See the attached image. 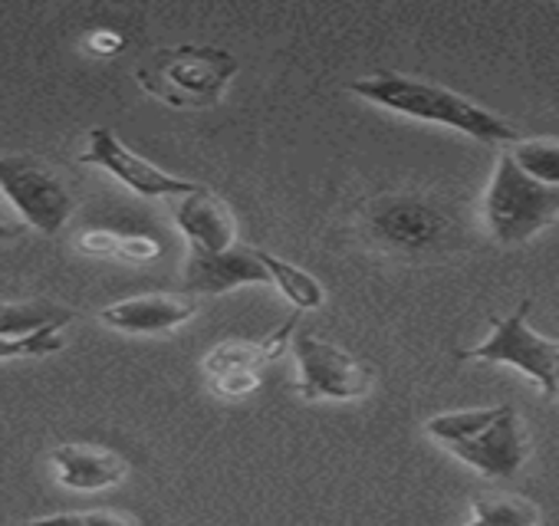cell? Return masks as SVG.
<instances>
[{
    "label": "cell",
    "mask_w": 559,
    "mask_h": 526,
    "mask_svg": "<svg viewBox=\"0 0 559 526\" xmlns=\"http://www.w3.org/2000/svg\"><path fill=\"white\" fill-rule=\"evenodd\" d=\"M349 93L382 106L389 112L418 119V122H435V125H448L454 132H464L467 139H477L484 145H516L520 139H526L513 122H507L503 116L484 109L480 103L431 83V80H418V76H405V73H369L349 83Z\"/></svg>",
    "instance_id": "7a4b0ae2"
},
{
    "label": "cell",
    "mask_w": 559,
    "mask_h": 526,
    "mask_svg": "<svg viewBox=\"0 0 559 526\" xmlns=\"http://www.w3.org/2000/svg\"><path fill=\"white\" fill-rule=\"evenodd\" d=\"M175 224L188 237L194 253H221L237 243V217L227 201L204 184L194 194L178 198Z\"/></svg>",
    "instance_id": "4fadbf2b"
},
{
    "label": "cell",
    "mask_w": 559,
    "mask_h": 526,
    "mask_svg": "<svg viewBox=\"0 0 559 526\" xmlns=\"http://www.w3.org/2000/svg\"><path fill=\"white\" fill-rule=\"evenodd\" d=\"M297 356V395L307 402H353L372 388V369L349 349L300 330L290 343Z\"/></svg>",
    "instance_id": "52a82bcc"
},
{
    "label": "cell",
    "mask_w": 559,
    "mask_h": 526,
    "mask_svg": "<svg viewBox=\"0 0 559 526\" xmlns=\"http://www.w3.org/2000/svg\"><path fill=\"white\" fill-rule=\"evenodd\" d=\"M198 313V300L191 294H139L119 303H109L99 320L103 326L129 336H158L185 326Z\"/></svg>",
    "instance_id": "7c38bea8"
},
{
    "label": "cell",
    "mask_w": 559,
    "mask_h": 526,
    "mask_svg": "<svg viewBox=\"0 0 559 526\" xmlns=\"http://www.w3.org/2000/svg\"><path fill=\"white\" fill-rule=\"evenodd\" d=\"M17 526H139L129 513L119 510H76V513H53V516H37Z\"/></svg>",
    "instance_id": "ffe728a7"
},
{
    "label": "cell",
    "mask_w": 559,
    "mask_h": 526,
    "mask_svg": "<svg viewBox=\"0 0 559 526\" xmlns=\"http://www.w3.org/2000/svg\"><path fill=\"white\" fill-rule=\"evenodd\" d=\"M63 346H67L63 330H40V333H31V336H0V362L53 356Z\"/></svg>",
    "instance_id": "d6986e66"
},
{
    "label": "cell",
    "mask_w": 559,
    "mask_h": 526,
    "mask_svg": "<svg viewBox=\"0 0 559 526\" xmlns=\"http://www.w3.org/2000/svg\"><path fill=\"white\" fill-rule=\"evenodd\" d=\"M76 320V310L53 300L0 303V336H31L40 330H63Z\"/></svg>",
    "instance_id": "9a60e30c"
},
{
    "label": "cell",
    "mask_w": 559,
    "mask_h": 526,
    "mask_svg": "<svg viewBox=\"0 0 559 526\" xmlns=\"http://www.w3.org/2000/svg\"><path fill=\"white\" fill-rule=\"evenodd\" d=\"M24 234V227L21 224H11V220H4L0 217V243H8V240H17Z\"/></svg>",
    "instance_id": "cb8c5ba5"
},
{
    "label": "cell",
    "mask_w": 559,
    "mask_h": 526,
    "mask_svg": "<svg viewBox=\"0 0 559 526\" xmlns=\"http://www.w3.org/2000/svg\"><path fill=\"white\" fill-rule=\"evenodd\" d=\"M556 398H559V356H556Z\"/></svg>",
    "instance_id": "d4e9b609"
},
{
    "label": "cell",
    "mask_w": 559,
    "mask_h": 526,
    "mask_svg": "<svg viewBox=\"0 0 559 526\" xmlns=\"http://www.w3.org/2000/svg\"><path fill=\"white\" fill-rule=\"evenodd\" d=\"M119 47H122V37H116V34H106V31H103V34H93V37H90V50L99 53V57H112Z\"/></svg>",
    "instance_id": "603a6c76"
},
{
    "label": "cell",
    "mask_w": 559,
    "mask_h": 526,
    "mask_svg": "<svg viewBox=\"0 0 559 526\" xmlns=\"http://www.w3.org/2000/svg\"><path fill=\"white\" fill-rule=\"evenodd\" d=\"M539 506L520 493H480L471 500V519L464 526H536Z\"/></svg>",
    "instance_id": "2e32d148"
},
{
    "label": "cell",
    "mask_w": 559,
    "mask_h": 526,
    "mask_svg": "<svg viewBox=\"0 0 559 526\" xmlns=\"http://www.w3.org/2000/svg\"><path fill=\"white\" fill-rule=\"evenodd\" d=\"M356 234L366 247L405 260H431L464 247V220L454 204L428 191H382L359 204Z\"/></svg>",
    "instance_id": "6da1fadb"
},
{
    "label": "cell",
    "mask_w": 559,
    "mask_h": 526,
    "mask_svg": "<svg viewBox=\"0 0 559 526\" xmlns=\"http://www.w3.org/2000/svg\"><path fill=\"white\" fill-rule=\"evenodd\" d=\"M510 155L533 181L559 188V139H520Z\"/></svg>",
    "instance_id": "ac0fdd59"
},
{
    "label": "cell",
    "mask_w": 559,
    "mask_h": 526,
    "mask_svg": "<svg viewBox=\"0 0 559 526\" xmlns=\"http://www.w3.org/2000/svg\"><path fill=\"white\" fill-rule=\"evenodd\" d=\"M270 284V271L260 260V247H247V243H234L221 253H188L185 263V294L198 297H217V294H230L237 287H260Z\"/></svg>",
    "instance_id": "8fae6325"
},
{
    "label": "cell",
    "mask_w": 559,
    "mask_h": 526,
    "mask_svg": "<svg viewBox=\"0 0 559 526\" xmlns=\"http://www.w3.org/2000/svg\"><path fill=\"white\" fill-rule=\"evenodd\" d=\"M297 320L300 316L294 313L284 326H276L263 339H224V343H217L201 362L211 392L227 398V402L250 398L263 385L260 369L290 349V343L297 336Z\"/></svg>",
    "instance_id": "9c48e42d"
},
{
    "label": "cell",
    "mask_w": 559,
    "mask_h": 526,
    "mask_svg": "<svg viewBox=\"0 0 559 526\" xmlns=\"http://www.w3.org/2000/svg\"><path fill=\"white\" fill-rule=\"evenodd\" d=\"M533 310V300H520V307L510 316H490V336L471 349H457L454 359L461 362H493V366H513L526 379H533L543 392V398H556V356L559 343L539 336L526 316Z\"/></svg>",
    "instance_id": "8992f818"
},
{
    "label": "cell",
    "mask_w": 559,
    "mask_h": 526,
    "mask_svg": "<svg viewBox=\"0 0 559 526\" xmlns=\"http://www.w3.org/2000/svg\"><path fill=\"white\" fill-rule=\"evenodd\" d=\"M0 194L40 234H57L73 214L70 188L37 155H0Z\"/></svg>",
    "instance_id": "ba28073f"
},
{
    "label": "cell",
    "mask_w": 559,
    "mask_h": 526,
    "mask_svg": "<svg viewBox=\"0 0 559 526\" xmlns=\"http://www.w3.org/2000/svg\"><path fill=\"white\" fill-rule=\"evenodd\" d=\"M162 253V243L152 240V237H139V234H129L119 240V260L126 263H148Z\"/></svg>",
    "instance_id": "44dd1931"
},
{
    "label": "cell",
    "mask_w": 559,
    "mask_h": 526,
    "mask_svg": "<svg viewBox=\"0 0 559 526\" xmlns=\"http://www.w3.org/2000/svg\"><path fill=\"white\" fill-rule=\"evenodd\" d=\"M425 434L490 480L516 477L533 454V441L513 405L441 411L425 421Z\"/></svg>",
    "instance_id": "3957f363"
},
{
    "label": "cell",
    "mask_w": 559,
    "mask_h": 526,
    "mask_svg": "<svg viewBox=\"0 0 559 526\" xmlns=\"http://www.w3.org/2000/svg\"><path fill=\"white\" fill-rule=\"evenodd\" d=\"M240 60L224 47L181 44L152 50L135 67V83L171 109H211L224 99Z\"/></svg>",
    "instance_id": "277c9868"
},
{
    "label": "cell",
    "mask_w": 559,
    "mask_h": 526,
    "mask_svg": "<svg viewBox=\"0 0 559 526\" xmlns=\"http://www.w3.org/2000/svg\"><path fill=\"white\" fill-rule=\"evenodd\" d=\"M260 260H263V267L270 271L273 287L294 303L297 313H307V310L323 307V284L313 274H307L304 267H297V263L280 260L270 250H260Z\"/></svg>",
    "instance_id": "e0dca14e"
},
{
    "label": "cell",
    "mask_w": 559,
    "mask_h": 526,
    "mask_svg": "<svg viewBox=\"0 0 559 526\" xmlns=\"http://www.w3.org/2000/svg\"><path fill=\"white\" fill-rule=\"evenodd\" d=\"M119 234H109V230H90V234H80L76 247L80 253L86 256H119Z\"/></svg>",
    "instance_id": "7402d4cb"
},
{
    "label": "cell",
    "mask_w": 559,
    "mask_h": 526,
    "mask_svg": "<svg viewBox=\"0 0 559 526\" xmlns=\"http://www.w3.org/2000/svg\"><path fill=\"white\" fill-rule=\"evenodd\" d=\"M480 217L487 234L503 243H526L539 230L559 220V188L533 181L510 152H503L493 165L490 184L480 201Z\"/></svg>",
    "instance_id": "5b68a950"
},
{
    "label": "cell",
    "mask_w": 559,
    "mask_h": 526,
    "mask_svg": "<svg viewBox=\"0 0 559 526\" xmlns=\"http://www.w3.org/2000/svg\"><path fill=\"white\" fill-rule=\"evenodd\" d=\"M50 464L57 470V480L80 493H96L119 487L129 474V464L122 454L96 444H57L50 451Z\"/></svg>",
    "instance_id": "5bb4252c"
},
{
    "label": "cell",
    "mask_w": 559,
    "mask_h": 526,
    "mask_svg": "<svg viewBox=\"0 0 559 526\" xmlns=\"http://www.w3.org/2000/svg\"><path fill=\"white\" fill-rule=\"evenodd\" d=\"M80 162L106 168L112 178H119L129 191H135L142 198H185V194H194L201 188L198 181L168 175V171L155 168L152 162L139 158L129 145H122L116 139L112 129H93L90 132V145L80 155Z\"/></svg>",
    "instance_id": "30bf717a"
}]
</instances>
